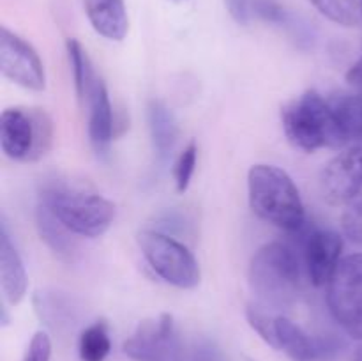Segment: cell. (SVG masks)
<instances>
[{
  "label": "cell",
  "mask_w": 362,
  "mask_h": 361,
  "mask_svg": "<svg viewBox=\"0 0 362 361\" xmlns=\"http://www.w3.org/2000/svg\"><path fill=\"white\" fill-rule=\"evenodd\" d=\"M39 202L45 204L74 236L88 239L105 236L117 212L115 204L90 186L62 177H53L42 183Z\"/></svg>",
  "instance_id": "obj_1"
},
{
  "label": "cell",
  "mask_w": 362,
  "mask_h": 361,
  "mask_svg": "<svg viewBox=\"0 0 362 361\" xmlns=\"http://www.w3.org/2000/svg\"><path fill=\"white\" fill-rule=\"evenodd\" d=\"M247 200L262 222L296 232L308 222L303 197L292 177L283 168L267 163L253 165L247 172Z\"/></svg>",
  "instance_id": "obj_2"
},
{
  "label": "cell",
  "mask_w": 362,
  "mask_h": 361,
  "mask_svg": "<svg viewBox=\"0 0 362 361\" xmlns=\"http://www.w3.org/2000/svg\"><path fill=\"white\" fill-rule=\"evenodd\" d=\"M300 262L296 248L283 241L265 243L251 257L247 280L257 301L269 310L292 306L300 292Z\"/></svg>",
  "instance_id": "obj_3"
},
{
  "label": "cell",
  "mask_w": 362,
  "mask_h": 361,
  "mask_svg": "<svg viewBox=\"0 0 362 361\" xmlns=\"http://www.w3.org/2000/svg\"><path fill=\"white\" fill-rule=\"evenodd\" d=\"M281 126L290 144L299 151L315 152L324 147H346L327 98L317 91H306L286 103L281 108Z\"/></svg>",
  "instance_id": "obj_4"
},
{
  "label": "cell",
  "mask_w": 362,
  "mask_h": 361,
  "mask_svg": "<svg viewBox=\"0 0 362 361\" xmlns=\"http://www.w3.org/2000/svg\"><path fill=\"white\" fill-rule=\"evenodd\" d=\"M53 120L41 108H6L0 115V147L13 161L34 163L53 145Z\"/></svg>",
  "instance_id": "obj_5"
},
{
  "label": "cell",
  "mask_w": 362,
  "mask_h": 361,
  "mask_svg": "<svg viewBox=\"0 0 362 361\" xmlns=\"http://www.w3.org/2000/svg\"><path fill=\"white\" fill-rule=\"evenodd\" d=\"M138 248L152 271L168 285L182 290L200 285L202 271L193 251L165 232L145 229L136 236Z\"/></svg>",
  "instance_id": "obj_6"
},
{
  "label": "cell",
  "mask_w": 362,
  "mask_h": 361,
  "mask_svg": "<svg viewBox=\"0 0 362 361\" xmlns=\"http://www.w3.org/2000/svg\"><path fill=\"white\" fill-rule=\"evenodd\" d=\"M325 287L329 314L345 335L362 342V253L343 257Z\"/></svg>",
  "instance_id": "obj_7"
},
{
  "label": "cell",
  "mask_w": 362,
  "mask_h": 361,
  "mask_svg": "<svg viewBox=\"0 0 362 361\" xmlns=\"http://www.w3.org/2000/svg\"><path fill=\"white\" fill-rule=\"evenodd\" d=\"M122 350L131 361H186L172 314L140 322L122 343Z\"/></svg>",
  "instance_id": "obj_8"
},
{
  "label": "cell",
  "mask_w": 362,
  "mask_h": 361,
  "mask_svg": "<svg viewBox=\"0 0 362 361\" xmlns=\"http://www.w3.org/2000/svg\"><path fill=\"white\" fill-rule=\"evenodd\" d=\"M292 234L297 236L296 251L306 269L308 278L315 287L327 285L343 258V237L336 230L322 229L310 219Z\"/></svg>",
  "instance_id": "obj_9"
},
{
  "label": "cell",
  "mask_w": 362,
  "mask_h": 361,
  "mask_svg": "<svg viewBox=\"0 0 362 361\" xmlns=\"http://www.w3.org/2000/svg\"><path fill=\"white\" fill-rule=\"evenodd\" d=\"M0 71L4 78L27 91L46 88V73L39 53L7 27L0 28Z\"/></svg>",
  "instance_id": "obj_10"
},
{
  "label": "cell",
  "mask_w": 362,
  "mask_h": 361,
  "mask_svg": "<svg viewBox=\"0 0 362 361\" xmlns=\"http://www.w3.org/2000/svg\"><path fill=\"white\" fill-rule=\"evenodd\" d=\"M362 190V145L341 149L320 173V191L327 204L349 205Z\"/></svg>",
  "instance_id": "obj_11"
},
{
  "label": "cell",
  "mask_w": 362,
  "mask_h": 361,
  "mask_svg": "<svg viewBox=\"0 0 362 361\" xmlns=\"http://www.w3.org/2000/svg\"><path fill=\"white\" fill-rule=\"evenodd\" d=\"M345 342L336 335L313 336L285 315H276V349L292 361H322L341 353Z\"/></svg>",
  "instance_id": "obj_12"
},
{
  "label": "cell",
  "mask_w": 362,
  "mask_h": 361,
  "mask_svg": "<svg viewBox=\"0 0 362 361\" xmlns=\"http://www.w3.org/2000/svg\"><path fill=\"white\" fill-rule=\"evenodd\" d=\"M85 103L88 108V140L95 154L106 156L115 140L117 119L108 88L101 78L94 81Z\"/></svg>",
  "instance_id": "obj_13"
},
{
  "label": "cell",
  "mask_w": 362,
  "mask_h": 361,
  "mask_svg": "<svg viewBox=\"0 0 362 361\" xmlns=\"http://www.w3.org/2000/svg\"><path fill=\"white\" fill-rule=\"evenodd\" d=\"M0 289L4 299L11 306L20 304L28 289V275L23 258L11 239L6 222L0 225Z\"/></svg>",
  "instance_id": "obj_14"
},
{
  "label": "cell",
  "mask_w": 362,
  "mask_h": 361,
  "mask_svg": "<svg viewBox=\"0 0 362 361\" xmlns=\"http://www.w3.org/2000/svg\"><path fill=\"white\" fill-rule=\"evenodd\" d=\"M34 308L41 322L53 331H71L81 319V306L71 294L57 289L37 290Z\"/></svg>",
  "instance_id": "obj_15"
},
{
  "label": "cell",
  "mask_w": 362,
  "mask_h": 361,
  "mask_svg": "<svg viewBox=\"0 0 362 361\" xmlns=\"http://www.w3.org/2000/svg\"><path fill=\"white\" fill-rule=\"evenodd\" d=\"M251 13L257 14L260 20L283 28L293 39L299 48L308 50L315 42V32L304 18L292 13L288 7L283 6L278 0H253Z\"/></svg>",
  "instance_id": "obj_16"
},
{
  "label": "cell",
  "mask_w": 362,
  "mask_h": 361,
  "mask_svg": "<svg viewBox=\"0 0 362 361\" xmlns=\"http://www.w3.org/2000/svg\"><path fill=\"white\" fill-rule=\"evenodd\" d=\"M83 6L92 28L101 38L110 41H122L126 38L129 18L124 0H83Z\"/></svg>",
  "instance_id": "obj_17"
},
{
  "label": "cell",
  "mask_w": 362,
  "mask_h": 361,
  "mask_svg": "<svg viewBox=\"0 0 362 361\" xmlns=\"http://www.w3.org/2000/svg\"><path fill=\"white\" fill-rule=\"evenodd\" d=\"M148 131H151L152 147L159 161H166L173 154L179 142V120L170 106L163 101H151L147 108Z\"/></svg>",
  "instance_id": "obj_18"
},
{
  "label": "cell",
  "mask_w": 362,
  "mask_h": 361,
  "mask_svg": "<svg viewBox=\"0 0 362 361\" xmlns=\"http://www.w3.org/2000/svg\"><path fill=\"white\" fill-rule=\"evenodd\" d=\"M35 227L41 241L55 257L64 262H73L76 258L78 244L73 237L74 234L41 202H37L35 207Z\"/></svg>",
  "instance_id": "obj_19"
},
{
  "label": "cell",
  "mask_w": 362,
  "mask_h": 361,
  "mask_svg": "<svg viewBox=\"0 0 362 361\" xmlns=\"http://www.w3.org/2000/svg\"><path fill=\"white\" fill-rule=\"evenodd\" d=\"M327 101L346 147L362 142V94L354 91L334 92Z\"/></svg>",
  "instance_id": "obj_20"
},
{
  "label": "cell",
  "mask_w": 362,
  "mask_h": 361,
  "mask_svg": "<svg viewBox=\"0 0 362 361\" xmlns=\"http://www.w3.org/2000/svg\"><path fill=\"white\" fill-rule=\"evenodd\" d=\"M66 52L67 59H69L71 71H73V81H74V91H76L78 99L81 103L87 101V96L90 92L92 85L98 80L92 69V62L88 59L87 50L81 46L78 39H67L66 41Z\"/></svg>",
  "instance_id": "obj_21"
},
{
  "label": "cell",
  "mask_w": 362,
  "mask_h": 361,
  "mask_svg": "<svg viewBox=\"0 0 362 361\" xmlns=\"http://www.w3.org/2000/svg\"><path fill=\"white\" fill-rule=\"evenodd\" d=\"M112 350L110 329L105 321L88 324L78 338V354L81 361H105Z\"/></svg>",
  "instance_id": "obj_22"
},
{
  "label": "cell",
  "mask_w": 362,
  "mask_h": 361,
  "mask_svg": "<svg viewBox=\"0 0 362 361\" xmlns=\"http://www.w3.org/2000/svg\"><path fill=\"white\" fill-rule=\"evenodd\" d=\"M322 16L341 27H356L359 23L361 9L357 0H308Z\"/></svg>",
  "instance_id": "obj_23"
},
{
  "label": "cell",
  "mask_w": 362,
  "mask_h": 361,
  "mask_svg": "<svg viewBox=\"0 0 362 361\" xmlns=\"http://www.w3.org/2000/svg\"><path fill=\"white\" fill-rule=\"evenodd\" d=\"M246 319L251 328L258 333L262 340L272 349H276V315L271 314L264 304L250 303L246 306Z\"/></svg>",
  "instance_id": "obj_24"
},
{
  "label": "cell",
  "mask_w": 362,
  "mask_h": 361,
  "mask_svg": "<svg viewBox=\"0 0 362 361\" xmlns=\"http://www.w3.org/2000/svg\"><path fill=\"white\" fill-rule=\"evenodd\" d=\"M197 161L198 145L194 142H189L184 147V151L179 154L175 166H173V180H175V188L179 193H184L189 188L191 179L194 176V170H197Z\"/></svg>",
  "instance_id": "obj_25"
},
{
  "label": "cell",
  "mask_w": 362,
  "mask_h": 361,
  "mask_svg": "<svg viewBox=\"0 0 362 361\" xmlns=\"http://www.w3.org/2000/svg\"><path fill=\"white\" fill-rule=\"evenodd\" d=\"M341 230L352 243L362 244V190L349 205H345L341 214Z\"/></svg>",
  "instance_id": "obj_26"
},
{
  "label": "cell",
  "mask_w": 362,
  "mask_h": 361,
  "mask_svg": "<svg viewBox=\"0 0 362 361\" xmlns=\"http://www.w3.org/2000/svg\"><path fill=\"white\" fill-rule=\"evenodd\" d=\"M187 225H189V223H187V218L182 212L175 211V209H166L161 214L156 216L154 230L173 236V234L177 232H186Z\"/></svg>",
  "instance_id": "obj_27"
},
{
  "label": "cell",
  "mask_w": 362,
  "mask_h": 361,
  "mask_svg": "<svg viewBox=\"0 0 362 361\" xmlns=\"http://www.w3.org/2000/svg\"><path fill=\"white\" fill-rule=\"evenodd\" d=\"M23 361H52V338L46 331H37L28 342Z\"/></svg>",
  "instance_id": "obj_28"
},
{
  "label": "cell",
  "mask_w": 362,
  "mask_h": 361,
  "mask_svg": "<svg viewBox=\"0 0 362 361\" xmlns=\"http://www.w3.org/2000/svg\"><path fill=\"white\" fill-rule=\"evenodd\" d=\"M223 2H225L226 11L233 18V21H237L239 25H247L251 18V4H253V0H223Z\"/></svg>",
  "instance_id": "obj_29"
},
{
  "label": "cell",
  "mask_w": 362,
  "mask_h": 361,
  "mask_svg": "<svg viewBox=\"0 0 362 361\" xmlns=\"http://www.w3.org/2000/svg\"><path fill=\"white\" fill-rule=\"evenodd\" d=\"M189 361H221L218 347L209 340H202L191 350Z\"/></svg>",
  "instance_id": "obj_30"
},
{
  "label": "cell",
  "mask_w": 362,
  "mask_h": 361,
  "mask_svg": "<svg viewBox=\"0 0 362 361\" xmlns=\"http://www.w3.org/2000/svg\"><path fill=\"white\" fill-rule=\"evenodd\" d=\"M345 78H346V84L350 85V88H352L354 92H359V94H362V57L361 59H357L356 62L349 67Z\"/></svg>",
  "instance_id": "obj_31"
},
{
  "label": "cell",
  "mask_w": 362,
  "mask_h": 361,
  "mask_svg": "<svg viewBox=\"0 0 362 361\" xmlns=\"http://www.w3.org/2000/svg\"><path fill=\"white\" fill-rule=\"evenodd\" d=\"M354 361H362V343H361L359 347H357L356 356H354Z\"/></svg>",
  "instance_id": "obj_32"
},
{
  "label": "cell",
  "mask_w": 362,
  "mask_h": 361,
  "mask_svg": "<svg viewBox=\"0 0 362 361\" xmlns=\"http://www.w3.org/2000/svg\"><path fill=\"white\" fill-rule=\"evenodd\" d=\"M359 9H361V18H362V0H359Z\"/></svg>",
  "instance_id": "obj_33"
},
{
  "label": "cell",
  "mask_w": 362,
  "mask_h": 361,
  "mask_svg": "<svg viewBox=\"0 0 362 361\" xmlns=\"http://www.w3.org/2000/svg\"><path fill=\"white\" fill-rule=\"evenodd\" d=\"M173 2H184V0H173Z\"/></svg>",
  "instance_id": "obj_34"
},
{
  "label": "cell",
  "mask_w": 362,
  "mask_h": 361,
  "mask_svg": "<svg viewBox=\"0 0 362 361\" xmlns=\"http://www.w3.org/2000/svg\"><path fill=\"white\" fill-rule=\"evenodd\" d=\"M247 361H251V360H247Z\"/></svg>",
  "instance_id": "obj_35"
}]
</instances>
